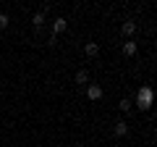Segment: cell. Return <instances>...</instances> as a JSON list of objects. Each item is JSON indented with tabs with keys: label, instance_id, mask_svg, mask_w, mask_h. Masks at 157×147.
<instances>
[{
	"label": "cell",
	"instance_id": "9",
	"mask_svg": "<svg viewBox=\"0 0 157 147\" xmlns=\"http://www.w3.org/2000/svg\"><path fill=\"white\" fill-rule=\"evenodd\" d=\"M32 24H34V29H39L42 24H45V16H42V13H34V16H32Z\"/></svg>",
	"mask_w": 157,
	"mask_h": 147
},
{
	"label": "cell",
	"instance_id": "8",
	"mask_svg": "<svg viewBox=\"0 0 157 147\" xmlns=\"http://www.w3.org/2000/svg\"><path fill=\"white\" fill-rule=\"evenodd\" d=\"M86 81H89V74H86L84 68H81V71H76V84H86Z\"/></svg>",
	"mask_w": 157,
	"mask_h": 147
},
{
	"label": "cell",
	"instance_id": "5",
	"mask_svg": "<svg viewBox=\"0 0 157 147\" xmlns=\"http://www.w3.org/2000/svg\"><path fill=\"white\" fill-rule=\"evenodd\" d=\"M113 134H115V137H126V134H128V124H126V121H118L115 129H113Z\"/></svg>",
	"mask_w": 157,
	"mask_h": 147
},
{
	"label": "cell",
	"instance_id": "4",
	"mask_svg": "<svg viewBox=\"0 0 157 147\" xmlns=\"http://www.w3.org/2000/svg\"><path fill=\"white\" fill-rule=\"evenodd\" d=\"M134 32H136V21H123L121 24V34H123V37H131Z\"/></svg>",
	"mask_w": 157,
	"mask_h": 147
},
{
	"label": "cell",
	"instance_id": "1",
	"mask_svg": "<svg viewBox=\"0 0 157 147\" xmlns=\"http://www.w3.org/2000/svg\"><path fill=\"white\" fill-rule=\"evenodd\" d=\"M152 100H155V92H152V87H141L139 89V95H136V105L141 108V110H149L152 108Z\"/></svg>",
	"mask_w": 157,
	"mask_h": 147
},
{
	"label": "cell",
	"instance_id": "7",
	"mask_svg": "<svg viewBox=\"0 0 157 147\" xmlns=\"http://www.w3.org/2000/svg\"><path fill=\"white\" fill-rule=\"evenodd\" d=\"M136 50H139V45L136 42H123V55H136Z\"/></svg>",
	"mask_w": 157,
	"mask_h": 147
},
{
	"label": "cell",
	"instance_id": "3",
	"mask_svg": "<svg viewBox=\"0 0 157 147\" xmlns=\"http://www.w3.org/2000/svg\"><path fill=\"white\" fill-rule=\"evenodd\" d=\"M66 29H68V21H66L63 16H58L55 21H52V34H55V37H58V34H63Z\"/></svg>",
	"mask_w": 157,
	"mask_h": 147
},
{
	"label": "cell",
	"instance_id": "2",
	"mask_svg": "<svg viewBox=\"0 0 157 147\" xmlns=\"http://www.w3.org/2000/svg\"><path fill=\"white\" fill-rule=\"evenodd\" d=\"M86 97H89L92 102L102 100V87H100V84H89V87H86Z\"/></svg>",
	"mask_w": 157,
	"mask_h": 147
},
{
	"label": "cell",
	"instance_id": "6",
	"mask_svg": "<svg viewBox=\"0 0 157 147\" xmlns=\"http://www.w3.org/2000/svg\"><path fill=\"white\" fill-rule=\"evenodd\" d=\"M84 53H86L89 58L100 55V45H97V42H86V45H84Z\"/></svg>",
	"mask_w": 157,
	"mask_h": 147
},
{
	"label": "cell",
	"instance_id": "10",
	"mask_svg": "<svg viewBox=\"0 0 157 147\" xmlns=\"http://www.w3.org/2000/svg\"><path fill=\"white\" fill-rule=\"evenodd\" d=\"M8 24H11V18H8V13H0V29H6Z\"/></svg>",
	"mask_w": 157,
	"mask_h": 147
},
{
	"label": "cell",
	"instance_id": "11",
	"mask_svg": "<svg viewBox=\"0 0 157 147\" xmlns=\"http://www.w3.org/2000/svg\"><path fill=\"white\" fill-rule=\"evenodd\" d=\"M121 110L128 113V110H131V100H121Z\"/></svg>",
	"mask_w": 157,
	"mask_h": 147
}]
</instances>
